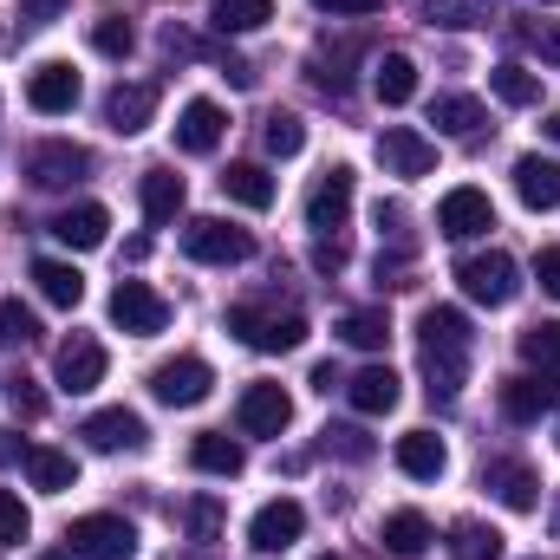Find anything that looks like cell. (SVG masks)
Returning <instances> with one entry per match:
<instances>
[{
  "mask_svg": "<svg viewBox=\"0 0 560 560\" xmlns=\"http://www.w3.org/2000/svg\"><path fill=\"white\" fill-rule=\"evenodd\" d=\"M319 560H332V555H319Z\"/></svg>",
  "mask_w": 560,
  "mask_h": 560,
  "instance_id": "db71d44e",
  "label": "cell"
},
{
  "mask_svg": "<svg viewBox=\"0 0 560 560\" xmlns=\"http://www.w3.org/2000/svg\"><path fill=\"white\" fill-rule=\"evenodd\" d=\"M300 535H306V509H300L293 495H275V502L255 509V522H248V548H255V555H287Z\"/></svg>",
  "mask_w": 560,
  "mask_h": 560,
  "instance_id": "4fadbf2b",
  "label": "cell"
},
{
  "mask_svg": "<svg viewBox=\"0 0 560 560\" xmlns=\"http://www.w3.org/2000/svg\"><path fill=\"white\" fill-rule=\"evenodd\" d=\"M261 143H268V156H300V150H306V125H300L293 112H275V118L261 125Z\"/></svg>",
  "mask_w": 560,
  "mask_h": 560,
  "instance_id": "ab89813d",
  "label": "cell"
},
{
  "mask_svg": "<svg viewBox=\"0 0 560 560\" xmlns=\"http://www.w3.org/2000/svg\"><path fill=\"white\" fill-rule=\"evenodd\" d=\"M450 555L456 560H502V535L489 522H456L450 528Z\"/></svg>",
  "mask_w": 560,
  "mask_h": 560,
  "instance_id": "d590c367",
  "label": "cell"
},
{
  "mask_svg": "<svg viewBox=\"0 0 560 560\" xmlns=\"http://www.w3.org/2000/svg\"><path fill=\"white\" fill-rule=\"evenodd\" d=\"M33 287H39V300H52V306H66V313L85 300V275H79L72 261H52V255L33 261Z\"/></svg>",
  "mask_w": 560,
  "mask_h": 560,
  "instance_id": "4dcf8cb0",
  "label": "cell"
},
{
  "mask_svg": "<svg viewBox=\"0 0 560 560\" xmlns=\"http://www.w3.org/2000/svg\"><path fill=\"white\" fill-rule=\"evenodd\" d=\"M398 469H405L411 482H436V476L450 469L443 436H436V430H405V436H398Z\"/></svg>",
  "mask_w": 560,
  "mask_h": 560,
  "instance_id": "cb8c5ba5",
  "label": "cell"
},
{
  "mask_svg": "<svg viewBox=\"0 0 560 560\" xmlns=\"http://www.w3.org/2000/svg\"><path fill=\"white\" fill-rule=\"evenodd\" d=\"M332 385H346V378H339V365H313V392H326V398H332Z\"/></svg>",
  "mask_w": 560,
  "mask_h": 560,
  "instance_id": "f907efd6",
  "label": "cell"
},
{
  "mask_svg": "<svg viewBox=\"0 0 560 560\" xmlns=\"http://www.w3.org/2000/svg\"><path fill=\"white\" fill-rule=\"evenodd\" d=\"M20 469H26V482L46 489V495H66V489L79 482V463H72L66 450H52V443H26V450H20Z\"/></svg>",
  "mask_w": 560,
  "mask_h": 560,
  "instance_id": "44dd1931",
  "label": "cell"
},
{
  "mask_svg": "<svg viewBox=\"0 0 560 560\" xmlns=\"http://www.w3.org/2000/svg\"><path fill=\"white\" fill-rule=\"evenodd\" d=\"M222 196L242 202V209H275V176L261 163H229L222 170Z\"/></svg>",
  "mask_w": 560,
  "mask_h": 560,
  "instance_id": "1f68e13d",
  "label": "cell"
},
{
  "mask_svg": "<svg viewBox=\"0 0 560 560\" xmlns=\"http://www.w3.org/2000/svg\"><path fill=\"white\" fill-rule=\"evenodd\" d=\"M346 398H352L359 418H385L398 405V372L392 365H365L359 378H346Z\"/></svg>",
  "mask_w": 560,
  "mask_h": 560,
  "instance_id": "d4e9b609",
  "label": "cell"
},
{
  "mask_svg": "<svg viewBox=\"0 0 560 560\" xmlns=\"http://www.w3.org/2000/svg\"><path fill=\"white\" fill-rule=\"evenodd\" d=\"M423 20L430 26H476V20H489V7L482 0H423Z\"/></svg>",
  "mask_w": 560,
  "mask_h": 560,
  "instance_id": "60d3db41",
  "label": "cell"
},
{
  "mask_svg": "<svg viewBox=\"0 0 560 560\" xmlns=\"http://www.w3.org/2000/svg\"><path fill=\"white\" fill-rule=\"evenodd\" d=\"M150 392H156V405H170V411H189V405H202L209 392H215V372H209V359H163L156 372H150Z\"/></svg>",
  "mask_w": 560,
  "mask_h": 560,
  "instance_id": "52a82bcc",
  "label": "cell"
},
{
  "mask_svg": "<svg viewBox=\"0 0 560 560\" xmlns=\"http://www.w3.org/2000/svg\"><path fill=\"white\" fill-rule=\"evenodd\" d=\"M548 411H560V372L509 378V385H502V418L509 423H541Z\"/></svg>",
  "mask_w": 560,
  "mask_h": 560,
  "instance_id": "e0dca14e",
  "label": "cell"
},
{
  "mask_svg": "<svg viewBox=\"0 0 560 560\" xmlns=\"http://www.w3.org/2000/svg\"><path fill=\"white\" fill-rule=\"evenodd\" d=\"M418 339H423V378H430L423 392H430L436 405H456V392H463V378H469V346H476L469 313H463V306H423Z\"/></svg>",
  "mask_w": 560,
  "mask_h": 560,
  "instance_id": "6da1fadb",
  "label": "cell"
},
{
  "mask_svg": "<svg viewBox=\"0 0 560 560\" xmlns=\"http://www.w3.org/2000/svg\"><path fill=\"white\" fill-rule=\"evenodd\" d=\"M235 423H242V436H280L287 423H293V398L280 392V385H248L242 392V405H235Z\"/></svg>",
  "mask_w": 560,
  "mask_h": 560,
  "instance_id": "9a60e30c",
  "label": "cell"
},
{
  "mask_svg": "<svg viewBox=\"0 0 560 560\" xmlns=\"http://www.w3.org/2000/svg\"><path fill=\"white\" fill-rule=\"evenodd\" d=\"M339 339L359 346V352H385V346H392V313H385V306H359V313L339 319Z\"/></svg>",
  "mask_w": 560,
  "mask_h": 560,
  "instance_id": "d6a6232c",
  "label": "cell"
},
{
  "mask_svg": "<svg viewBox=\"0 0 560 560\" xmlns=\"http://www.w3.org/2000/svg\"><path fill=\"white\" fill-rule=\"evenodd\" d=\"M52 235L66 242V248H105V235H112V215L98 209V202H79V209H66V215H52Z\"/></svg>",
  "mask_w": 560,
  "mask_h": 560,
  "instance_id": "4316f807",
  "label": "cell"
},
{
  "mask_svg": "<svg viewBox=\"0 0 560 560\" xmlns=\"http://www.w3.org/2000/svg\"><path fill=\"white\" fill-rule=\"evenodd\" d=\"M535 280H541V293L560 300V248H541V255H535Z\"/></svg>",
  "mask_w": 560,
  "mask_h": 560,
  "instance_id": "681fc988",
  "label": "cell"
},
{
  "mask_svg": "<svg viewBox=\"0 0 560 560\" xmlns=\"http://www.w3.org/2000/svg\"><path fill=\"white\" fill-rule=\"evenodd\" d=\"M189 463H196L202 476H242V469H248V450H242L229 430H202V436L189 443Z\"/></svg>",
  "mask_w": 560,
  "mask_h": 560,
  "instance_id": "83f0119b",
  "label": "cell"
},
{
  "mask_svg": "<svg viewBox=\"0 0 560 560\" xmlns=\"http://www.w3.org/2000/svg\"><path fill=\"white\" fill-rule=\"evenodd\" d=\"M456 280H463V293L476 300V306H509L515 293H522V268L502 255V248H489V255H469V261H456Z\"/></svg>",
  "mask_w": 560,
  "mask_h": 560,
  "instance_id": "5b68a950",
  "label": "cell"
},
{
  "mask_svg": "<svg viewBox=\"0 0 560 560\" xmlns=\"http://www.w3.org/2000/svg\"><path fill=\"white\" fill-rule=\"evenodd\" d=\"M66 541L79 560H138V528L125 515H79L66 528Z\"/></svg>",
  "mask_w": 560,
  "mask_h": 560,
  "instance_id": "277c9868",
  "label": "cell"
},
{
  "mask_svg": "<svg viewBox=\"0 0 560 560\" xmlns=\"http://www.w3.org/2000/svg\"><path fill=\"white\" fill-rule=\"evenodd\" d=\"M495 229V202H489V189H450L443 202H436V235H450V242H476V235H489Z\"/></svg>",
  "mask_w": 560,
  "mask_h": 560,
  "instance_id": "30bf717a",
  "label": "cell"
},
{
  "mask_svg": "<svg viewBox=\"0 0 560 560\" xmlns=\"http://www.w3.org/2000/svg\"><path fill=\"white\" fill-rule=\"evenodd\" d=\"M548 131H555V138H560V112H555V118H548Z\"/></svg>",
  "mask_w": 560,
  "mask_h": 560,
  "instance_id": "f5cc1de1",
  "label": "cell"
},
{
  "mask_svg": "<svg viewBox=\"0 0 560 560\" xmlns=\"http://www.w3.org/2000/svg\"><path fill=\"white\" fill-rule=\"evenodd\" d=\"M85 176H92V150H85V143L52 138V143H33V150H26V183H33V189H72V183H85Z\"/></svg>",
  "mask_w": 560,
  "mask_h": 560,
  "instance_id": "8992f818",
  "label": "cell"
},
{
  "mask_svg": "<svg viewBox=\"0 0 560 560\" xmlns=\"http://www.w3.org/2000/svg\"><path fill=\"white\" fill-rule=\"evenodd\" d=\"M66 13V0H20V26H52Z\"/></svg>",
  "mask_w": 560,
  "mask_h": 560,
  "instance_id": "7dc6e473",
  "label": "cell"
},
{
  "mask_svg": "<svg viewBox=\"0 0 560 560\" xmlns=\"http://www.w3.org/2000/svg\"><path fill=\"white\" fill-rule=\"evenodd\" d=\"M229 332L255 352H300L306 346V319L300 313H261V306H229Z\"/></svg>",
  "mask_w": 560,
  "mask_h": 560,
  "instance_id": "3957f363",
  "label": "cell"
},
{
  "mask_svg": "<svg viewBox=\"0 0 560 560\" xmlns=\"http://www.w3.org/2000/svg\"><path fill=\"white\" fill-rule=\"evenodd\" d=\"M39 339V319H33V306H20V300H0V352H13V346H33Z\"/></svg>",
  "mask_w": 560,
  "mask_h": 560,
  "instance_id": "f35d334b",
  "label": "cell"
},
{
  "mask_svg": "<svg viewBox=\"0 0 560 560\" xmlns=\"http://www.w3.org/2000/svg\"><path fill=\"white\" fill-rule=\"evenodd\" d=\"M138 196H143V222H156V229H163V222H176V215H183V202H189L183 176H176V170H163V163H156V170H143Z\"/></svg>",
  "mask_w": 560,
  "mask_h": 560,
  "instance_id": "603a6c76",
  "label": "cell"
},
{
  "mask_svg": "<svg viewBox=\"0 0 560 560\" xmlns=\"http://www.w3.org/2000/svg\"><path fill=\"white\" fill-rule=\"evenodd\" d=\"M26 105H33L39 118H66V112L79 105V72H72L66 59L33 66V79H26Z\"/></svg>",
  "mask_w": 560,
  "mask_h": 560,
  "instance_id": "2e32d148",
  "label": "cell"
},
{
  "mask_svg": "<svg viewBox=\"0 0 560 560\" xmlns=\"http://www.w3.org/2000/svg\"><path fill=\"white\" fill-rule=\"evenodd\" d=\"M275 20V0H215L209 7V26L215 33H261Z\"/></svg>",
  "mask_w": 560,
  "mask_h": 560,
  "instance_id": "e575fe53",
  "label": "cell"
},
{
  "mask_svg": "<svg viewBox=\"0 0 560 560\" xmlns=\"http://www.w3.org/2000/svg\"><path fill=\"white\" fill-rule=\"evenodd\" d=\"M150 118H156V85H143V79H118V85L105 92V125H112L118 138H138Z\"/></svg>",
  "mask_w": 560,
  "mask_h": 560,
  "instance_id": "d6986e66",
  "label": "cell"
},
{
  "mask_svg": "<svg viewBox=\"0 0 560 560\" xmlns=\"http://www.w3.org/2000/svg\"><path fill=\"white\" fill-rule=\"evenodd\" d=\"M555 443H560V436H555Z\"/></svg>",
  "mask_w": 560,
  "mask_h": 560,
  "instance_id": "11a10c76",
  "label": "cell"
},
{
  "mask_svg": "<svg viewBox=\"0 0 560 560\" xmlns=\"http://www.w3.org/2000/svg\"><path fill=\"white\" fill-rule=\"evenodd\" d=\"M92 46H98L105 59H131L138 33H131V20H125V13H98V20H92Z\"/></svg>",
  "mask_w": 560,
  "mask_h": 560,
  "instance_id": "74e56055",
  "label": "cell"
},
{
  "mask_svg": "<svg viewBox=\"0 0 560 560\" xmlns=\"http://www.w3.org/2000/svg\"><path fill=\"white\" fill-rule=\"evenodd\" d=\"M430 125L443 131V138H482V125H489V112L469 98V92H443L436 105H430Z\"/></svg>",
  "mask_w": 560,
  "mask_h": 560,
  "instance_id": "f546056e",
  "label": "cell"
},
{
  "mask_svg": "<svg viewBox=\"0 0 560 560\" xmlns=\"http://www.w3.org/2000/svg\"><path fill=\"white\" fill-rule=\"evenodd\" d=\"M522 39L541 52V66H560V20H535V26H522Z\"/></svg>",
  "mask_w": 560,
  "mask_h": 560,
  "instance_id": "f6af8a7d",
  "label": "cell"
},
{
  "mask_svg": "<svg viewBox=\"0 0 560 560\" xmlns=\"http://www.w3.org/2000/svg\"><path fill=\"white\" fill-rule=\"evenodd\" d=\"M7 411H13V418H26V423L46 418V392H39L26 372H13V378H7Z\"/></svg>",
  "mask_w": 560,
  "mask_h": 560,
  "instance_id": "7bdbcfd3",
  "label": "cell"
},
{
  "mask_svg": "<svg viewBox=\"0 0 560 560\" xmlns=\"http://www.w3.org/2000/svg\"><path fill=\"white\" fill-rule=\"evenodd\" d=\"M482 489H489L509 515H535V509H541V495H535L541 482H535V469L515 463V456H489V463H482Z\"/></svg>",
  "mask_w": 560,
  "mask_h": 560,
  "instance_id": "5bb4252c",
  "label": "cell"
},
{
  "mask_svg": "<svg viewBox=\"0 0 560 560\" xmlns=\"http://www.w3.org/2000/svg\"><path fill=\"white\" fill-rule=\"evenodd\" d=\"M112 326H125L131 339H150V332L170 326V300L150 280H118L112 287Z\"/></svg>",
  "mask_w": 560,
  "mask_h": 560,
  "instance_id": "ba28073f",
  "label": "cell"
},
{
  "mask_svg": "<svg viewBox=\"0 0 560 560\" xmlns=\"http://www.w3.org/2000/svg\"><path fill=\"white\" fill-rule=\"evenodd\" d=\"M372 150H378L385 176H405V183H418V176H430V170H436V143L423 138V131H411V125H385Z\"/></svg>",
  "mask_w": 560,
  "mask_h": 560,
  "instance_id": "8fae6325",
  "label": "cell"
},
{
  "mask_svg": "<svg viewBox=\"0 0 560 560\" xmlns=\"http://www.w3.org/2000/svg\"><path fill=\"white\" fill-rule=\"evenodd\" d=\"M548 528L560 535V489H555V502H548Z\"/></svg>",
  "mask_w": 560,
  "mask_h": 560,
  "instance_id": "816d5d0a",
  "label": "cell"
},
{
  "mask_svg": "<svg viewBox=\"0 0 560 560\" xmlns=\"http://www.w3.org/2000/svg\"><path fill=\"white\" fill-rule=\"evenodd\" d=\"M378 541H385V555H392V560H418L436 535H430V515H418V509H398V515H385Z\"/></svg>",
  "mask_w": 560,
  "mask_h": 560,
  "instance_id": "f1b7e54d",
  "label": "cell"
},
{
  "mask_svg": "<svg viewBox=\"0 0 560 560\" xmlns=\"http://www.w3.org/2000/svg\"><path fill=\"white\" fill-rule=\"evenodd\" d=\"M515 196H522L535 215L560 209V163L555 156H515Z\"/></svg>",
  "mask_w": 560,
  "mask_h": 560,
  "instance_id": "7402d4cb",
  "label": "cell"
},
{
  "mask_svg": "<svg viewBox=\"0 0 560 560\" xmlns=\"http://www.w3.org/2000/svg\"><path fill=\"white\" fill-rule=\"evenodd\" d=\"M52 378H59V392H72V398L98 392V385H105V346H98L92 332H72V339L59 346V359H52Z\"/></svg>",
  "mask_w": 560,
  "mask_h": 560,
  "instance_id": "7c38bea8",
  "label": "cell"
},
{
  "mask_svg": "<svg viewBox=\"0 0 560 560\" xmlns=\"http://www.w3.org/2000/svg\"><path fill=\"white\" fill-rule=\"evenodd\" d=\"M326 450H339V456L365 463V456H372V436H365L359 423H326Z\"/></svg>",
  "mask_w": 560,
  "mask_h": 560,
  "instance_id": "ee69618b",
  "label": "cell"
},
{
  "mask_svg": "<svg viewBox=\"0 0 560 560\" xmlns=\"http://www.w3.org/2000/svg\"><path fill=\"white\" fill-rule=\"evenodd\" d=\"M33 535V515H26V502L13 495V489H0V548H20Z\"/></svg>",
  "mask_w": 560,
  "mask_h": 560,
  "instance_id": "b9f144b4",
  "label": "cell"
},
{
  "mask_svg": "<svg viewBox=\"0 0 560 560\" xmlns=\"http://www.w3.org/2000/svg\"><path fill=\"white\" fill-rule=\"evenodd\" d=\"M189 528H196V541H215V528H222V502H215V495H196V502H189Z\"/></svg>",
  "mask_w": 560,
  "mask_h": 560,
  "instance_id": "bcb514c9",
  "label": "cell"
},
{
  "mask_svg": "<svg viewBox=\"0 0 560 560\" xmlns=\"http://www.w3.org/2000/svg\"><path fill=\"white\" fill-rule=\"evenodd\" d=\"M372 92H378V105H411L418 98V59L411 52L372 59Z\"/></svg>",
  "mask_w": 560,
  "mask_h": 560,
  "instance_id": "484cf974",
  "label": "cell"
},
{
  "mask_svg": "<svg viewBox=\"0 0 560 560\" xmlns=\"http://www.w3.org/2000/svg\"><path fill=\"white\" fill-rule=\"evenodd\" d=\"M222 131H229L222 105H215V98H189L183 118H176V150H183V156H209V150L222 143Z\"/></svg>",
  "mask_w": 560,
  "mask_h": 560,
  "instance_id": "ffe728a7",
  "label": "cell"
},
{
  "mask_svg": "<svg viewBox=\"0 0 560 560\" xmlns=\"http://www.w3.org/2000/svg\"><path fill=\"white\" fill-rule=\"evenodd\" d=\"M352 189H359V176H352L346 163H332V170L313 183V196H306V229H313V235H339V229L352 222Z\"/></svg>",
  "mask_w": 560,
  "mask_h": 560,
  "instance_id": "9c48e42d",
  "label": "cell"
},
{
  "mask_svg": "<svg viewBox=\"0 0 560 560\" xmlns=\"http://www.w3.org/2000/svg\"><path fill=\"white\" fill-rule=\"evenodd\" d=\"M319 13H332V20H365V13H378L385 0H313Z\"/></svg>",
  "mask_w": 560,
  "mask_h": 560,
  "instance_id": "c3c4849f",
  "label": "cell"
},
{
  "mask_svg": "<svg viewBox=\"0 0 560 560\" xmlns=\"http://www.w3.org/2000/svg\"><path fill=\"white\" fill-rule=\"evenodd\" d=\"M522 359L541 365V372H560V319H535L522 332Z\"/></svg>",
  "mask_w": 560,
  "mask_h": 560,
  "instance_id": "8d00e7d4",
  "label": "cell"
},
{
  "mask_svg": "<svg viewBox=\"0 0 560 560\" xmlns=\"http://www.w3.org/2000/svg\"><path fill=\"white\" fill-rule=\"evenodd\" d=\"M183 255L202 261V268H235V261L255 255V235L235 229V222H222V215H196V222L183 229Z\"/></svg>",
  "mask_w": 560,
  "mask_h": 560,
  "instance_id": "7a4b0ae2",
  "label": "cell"
},
{
  "mask_svg": "<svg viewBox=\"0 0 560 560\" xmlns=\"http://www.w3.org/2000/svg\"><path fill=\"white\" fill-rule=\"evenodd\" d=\"M79 436H85L92 450H105V456H118V450H143V443H150L143 418H138V411H125V405H112V411H92V418L79 423Z\"/></svg>",
  "mask_w": 560,
  "mask_h": 560,
  "instance_id": "ac0fdd59",
  "label": "cell"
},
{
  "mask_svg": "<svg viewBox=\"0 0 560 560\" xmlns=\"http://www.w3.org/2000/svg\"><path fill=\"white\" fill-rule=\"evenodd\" d=\"M489 92L502 98V105H515V112H528V105H541V72H528V66H495L489 72Z\"/></svg>",
  "mask_w": 560,
  "mask_h": 560,
  "instance_id": "836d02e7",
  "label": "cell"
}]
</instances>
